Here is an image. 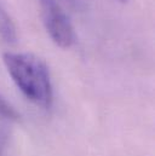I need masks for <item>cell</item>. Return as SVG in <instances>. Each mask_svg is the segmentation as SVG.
<instances>
[{
	"label": "cell",
	"instance_id": "6da1fadb",
	"mask_svg": "<svg viewBox=\"0 0 155 156\" xmlns=\"http://www.w3.org/2000/svg\"><path fill=\"white\" fill-rule=\"evenodd\" d=\"M2 61L24 97L42 109H50L53 102V88L46 63L27 52H6Z\"/></svg>",
	"mask_w": 155,
	"mask_h": 156
},
{
	"label": "cell",
	"instance_id": "7a4b0ae2",
	"mask_svg": "<svg viewBox=\"0 0 155 156\" xmlns=\"http://www.w3.org/2000/svg\"><path fill=\"white\" fill-rule=\"evenodd\" d=\"M41 20L52 41L62 47L69 48L75 42V33L69 17L57 0H39Z\"/></svg>",
	"mask_w": 155,
	"mask_h": 156
},
{
	"label": "cell",
	"instance_id": "3957f363",
	"mask_svg": "<svg viewBox=\"0 0 155 156\" xmlns=\"http://www.w3.org/2000/svg\"><path fill=\"white\" fill-rule=\"evenodd\" d=\"M0 37L7 44H15L17 41L16 26L1 4H0Z\"/></svg>",
	"mask_w": 155,
	"mask_h": 156
},
{
	"label": "cell",
	"instance_id": "277c9868",
	"mask_svg": "<svg viewBox=\"0 0 155 156\" xmlns=\"http://www.w3.org/2000/svg\"><path fill=\"white\" fill-rule=\"evenodd\" d=\"M0 115L6 117V119H10V120H17L18 119V114L16 113V110L6 101H4L1 97H0Z\"/></svg>",
	"mask_w": 155,
	"mask_h": 156
},
{
	"label": "cell",
	"instance_id": "5b68a950",
	"mask_svg": "<svg viewBox=\"0 0 155 156\" xmlns=\"http://www.w3.org/2000/svg\"><path fill=\"white\" fill-rule=\"evenodd\" d=\"M66 2H68L69 5H73V6H77L78 4L80 2V0H64Z\"/></svg>",
	"mask_w": 155,
	"mask_h": 156
},
{
	"label": "cell",
	"instance_id": "8992f818",
	"mask_svg": "<svg viewBox=\"0 0 155 156\" xmlns=\"http://www.w3.org/2000/svg\"><path fill=\"white\" fill-rule=\"evenodd\" d=\"M121 1H126V0H121Z\"/></svg>",
	"mask_w": 155,
	"mask_h": 156
}]
</instances>
